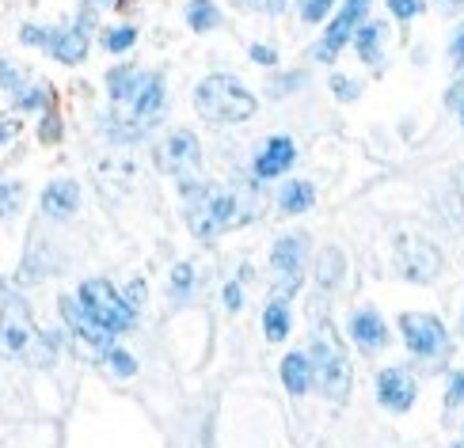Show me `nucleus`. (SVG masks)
Masks as SVG:
<instances>
[{
  "label": "nucleus",
  "mask_w": 464,
  "mask_h": 448,
  "mask_svg": "<svg viewBox=\"0 0 464 448\" xmlns=\"http://www.w3.org/2000/svg\"><path fill=\"white\" fill-rule=\"evenodd\" d=\"M313 202H316L313 183H289V186H282V198H278V205L285 213H304V209H313Z\"/></svg>",
  "instance_id": "21"
},
{
  "label": "nucleus",
  "mask_w": 464,
  "mask_h": 448,
  "mask_svg": "<svg viewBox=\"0 0 464 448\" xmlns=\"http://www.w3.org/2000/svg\"><path fill=\"white\" fill-rule=\"evenodd\" d=\"M107 361H111V368H114L119 377H133V373H138V361H133V357L126 354V349H111Z\"/></svg>",
  "instance_id": "27"
},
{
  "label": "nucleus",
  "mask_w": 464,
  "mask_h": 448,
  "mask_svg": "<svg viewBox=\"0 0 464 448\" xmlns=\"http://www.w3.org/2000/svg\"><path fill=\"white\" fill-rule=\"evenodd\" d=\"M396 259H400V270H403L408 281H434L438 270H441L438 247L430 240H422V236H403Z\"/></svg>",
  "instance_id": "10"
},
{
  "label": "nucleus",
  "mask_w": 464,
  "mask_h": 448,
  "mask_svg": "<svg viewBox=\"0 0 464 448\" xmlns=\"http://www.w3.org/2000/svg\"><path fill=\"white\" fill-rule=\"evenodd\" d=\"M76 205H81V186H76L72 179H57L43 194V209L50 213V217H72Z\"/></svg>",
  "instance_id": "17"
},
{
  "label": "nucleus",
  "mask_w": 464,
  "mask_h": 448,
  "mask_svg": "<svg viewBox=\"0 0 464 448\" xmlns=\"http://www.w3.org/2000/svg\"><path fill=\"white\" fill-rule=\"evenodd\" d=\"M24 205V186L19 183H0V221H8Z\"/></svg>",
  "instance_id": "24"
},
{
  "label": "nucleus",
  "mask_w": 464,
  "mask_h": 448,
  "mask_svg": "<svg viewBox=\"0 0 464 448\" xmlns=\"http://www.w3.org/2000/svg\"><path fill=\"white\" fill-rule=\"evenodd\" d=\"M0 88H8V91H19V88H24V76L15 72L12 62H0Z\"/></svg>",
  "instance_id": "32"
},
{
  "label": "nucleus",
  "mask_w": 464,
  "mask_h": 448,
  "mask_svg": "<svg viewBox=\"0 0 464 448\" xmlns=\"http://www.w3.org/2000/svg\"><path fill=\"white\" fill-rule=\"evenodd\" d=\"M446 406H464V373L453 377L450 392H446Z\"/></svg>",
  "instance_id": "34"
},
{
  "label": "nucleus",
  "mask_w": 464,
  "mask_h": 448,
  "mask_svg": "<svg viewBox=\"0 0 464 448\" xmlns=\"http://www.w3.org/2000/svg\"><path fill=\"white\" fill-rule=\"evenodd\" d=\"M377 396L389 411L403 415V411H411V403H415V380L403 373V368H384L377 377Z\"/></svg>",
  "instance_id": "13"
},
{
  "label": "nucleus",
  "mask_w": 464,
  "mask_h": 448,
  "mask_svg": "<svg viewBox=\"0 0 464 448\" xmlns=\"http://www.w3.org/2000/svg\"><path fill=\"white\" fill-rule=\"evenodd\" d=\"M218 24H221V12H218L214 0H190V5H187V27L195 34L214 31Z\"/></svg>",
  "instance_id": "20"
},
{
  "label": "nucleus",
  "mask_w": 464,
  "mask_h": 448,
  "mask_svg": "<svg viewBox=\"0 0 464 448\" xmlns=\"http://www.w3.org/2000/svg\"><path fill=\"white\" fill-rule=\"evenodd\" d=\"M202 164V148H198V138L190 129H176L171 138L157 148V167L164 175H176V179H183V186H190L195 179L190 175L198 171Z\"/></svg>",
  "instance_id": "7"
},
{
  "label": "nucleus",
  "mask_w": 464,
  "mask_h": 448,
  "mask_svg": "<svg viewBox=\"0 0 464 448\" xmlns=\"http://www.w3.org/2000/svg\"><path fill=\"white\" fill-rule=\"evenodd\" d=\"M133 43H138V31H133V27H114V31L103 38V46H107L111 53H122V50H130Z\"/></svg>",
  "instance_id": "25"
},
{
  "label": "nucleus",
  "mask_w": 464,
  "mask_h": 448,
  "mask_svg": "<svg viewBox=\"0 0 464 448\" xmlns=\"http://www.w3.org/2000/svg\"><path fill=\"white\" fill-rule=\"evenodd\" d=\"M464 5V0H446V8H460Z\"/></svg>",
  "instance_id": "41"
},
{
  "label": "nucleus",
  "mask_w": 464,
  "mask_h": 448,
  "mask_svg": "<svg viewBox=\"0 0 464 448\" xmlns=\"http://www.w3.org/2000/svg\"><path fill=\"white\" fill-rule=\"evenodd\" d=\"M244 8L251 12H263V15H282L285 12V0H240Z\"/></svg>",
  "instance_id": "30"
},
{
  "label": "nucleus",
  "mask_w": 464,
  "mask_h": 448,
  "mask_svg": "<svg viewBox=\"0 0 464 448\" xmlns=\"http://www.w3.org/2000/svg\"><path fill=\"white\" fill-rule=\"evenodd\" d=\"M19 43H24V46H50L53 43V31H46V27H24Z\"/></svg>",
  "instance_id": "29"
},
{
  "label": "nucleus",
  "mask_w": 464,
  "mask_h": 448,
  "mask_svg": "<svg viewBox=\"0 0 464 448\" xmlns=\"http://www.w3.org/2000/svg\"><path fill=\"white\" fill-rule=\"evenodd\" d=\"M251 57H256L259 65H275V62H278V53L270 50V46H251Z\"/></svg>",
  "instance_id": "37"
},
{
  "label": "nucleus",
  "mask_w": 464,
  "mask_h": 448,
  "mask_svg": "<svg viewBox=\"0 0 464 448\" xmlns=\"http://www.w3.org/2000/svg\"><path fill=\"white\" fill-rule=\"evenodd\" d=\"M316 278H320V285L324 289H332L339 278H343V255L335 247H327L324 255H320V266H316Z\"/></svg>",
  "instance_id": "23"
},
{
  "label": "nucleus",
  "mask_w": 464,
  "mask_h": 448,
  "mask_svg": "<svg viewBox=\"0 0 464 448\" xmlns=\"http://www.w3.org/2000/svg\"><path fill=\"white\" fill-rule=\"evenodd\" d=\"M15 133V122H0V141H8Z\"/></svg>",
  "instance_id": "40"
},
{
  "label": "nucleus",
  "mask_w": 464,
  "mask_h": 448,
  "mask_svg": "<svg viewBox=\"0 0 464 448\" xmlns=\"http://www.w3.org/2000/svg\"><path fill=\"white\" fill-rule=\"evenodd\" d=\"M141 297H145V281H133V289H130V304L138 308V304H141Z\"/></svg>",
  "instance_id": "39"
},
{
  "label": "nucleus",
  "mask_w": 464,
  "mask_h": 448,
  "mask_svg": "<svg viewBox=\"0 0 464 448\" xmlns=\"http://www.w3.org/2000/svg\"><path fill=\"white\" fill-rule=\"evenodd\" d=\"M62 316H65V323H69V330H72V338L81 342V346L88 349V354L107 357L111 349H114V330H107V327H103L100 319H95L81 300L62 297Z\"/></svg>",
  "instance_id": "6"
},
{
  "label": "nucleus",
  "mask_w": 464,
  "mask_h": 448,
  "mask_svg": "<svg viewBox=\"0 0 464 448\" xmlns=\"http://www.w3.org/2000/svg\"><path fill=\"white\" fill-rule=\"evenodd\" d=\"M313 357H304V354H289L282 361V384H285V392L289 396H304L308 387H313Z\"/></svg>",
  "instance_id": "18"
},
{
  "label": "nucleus",
  "mask_w": 464,
  "mask_h": 448,
  "mask_svg": "<svg viewBox=\"0 0 464 448\" xmlns=\"http://www.w3.org/2000/svg\"><path fill=\"white\" fill-rule=\"evenodd\" d=\"M81 304H84L107 330H114V335H119V330H126V327H133V304L122 300L119 293H114V285L103 281V278L81 285Z\"/></svg>",
  "instance_id": "5"
},
{
  "label": "nucleus",
  "mask_w": 464,
  "mask_h": 448,
  "mask_svg": "<svg viewBox=\"0 0 464 448\" xmlns=\"http://www.w3.org/2000/svg\"><path fill=\"white\" fill-rule=\"evenodd\" d=\"M381 43H384V24H365V27H358V34H354L358 57H362L365 65H377V62H381Z\"/></svg>",
  "instance_id": "19"
},
{
  "label": "nucleus",
  "mask_w": 464,
  "mask_h": 448,
  "mask_svg": "<svg viewBox=\"0 0 464 448\" xmlns=\"http://www.w3.org/2000/svg\"><path fill=\"white\" fill-rule=\"evenodd\" d=\"M31 342H34L31 311L19 297H8L0 304V357H24Z\"/></svg>",
  "instance_id": "8"
},
{
  "label": "nucleus",
  "mask_w": 464,
  "mask_h": 448,
  "mask_svg": "<svg viewBox=\"0 0 464 448\" xmlns=\"http://www.w3.org/2000/svg\"><path fill=\"white\" fill-rule=\"evenodd\" d=\"M389 8L396 19H415L422 12V0H389Z\"/></svg>",
  "instance_id": "31"
},
{
  "label": "nucleus",
  "mask_w": 464,
  "mask_h": 448,
  "mask_svg": "<svg viewBox=\"0 0 464 448\" xmlns=\"http://www.w3.org/2000/svg\"><path fill=\"white\" fill-rule=\"evenodd\" d=\"M297 160V148L289 138H270L266 148L259 152V160H256V175L259 179H278L282 171H289V164Z\"/></svg>",
  "instance_id": "14"
},
{
  "label": "nucleus",
  "mask_w": 464,
  "mask_h": 448,
  "mask_svg": "<svg viewBox=\"0 0 464 448\" xmlns=\"http://www.w3.org/2000/svg\"><path fill=\"white\" fill-rule=\"evenodd\" d=\"M88 5H111V0H88Z\"/></svg>",
  "instance_id": "42"
},
{
  "label": "nucleus",
  "mask_w": 464,
  "mask_h": 448,
  "mask_svg": "<svg viewBox=\"0 0 464 448\" xmlns=\"http://www.w3.org/2000/svg\"><path fill=\"white\" fill-rule=\"evenodd\" d=\"M50 53L65 65H81L88 57V27L81 24V27H69V31H53Z\"/></svg>",
  "instance_id": "16"
},
{
  "label": "nucleus",
  "mask_w": 464,
  "mask_h": 448,
  "mask_svg": "<svg viewBox=\"0 0 464 448\" xmlns=\"http://www.w3.org/2000/svg\"><path fill=\"white\" fill-rule=\"evenodd\" d=\"M225 304L228 308H240V285H228L225 289Z\"/></svg>",
  "instance_id": "38"
},
{
  "label": "nucleus",
  "mask_w": 464,
  "mask_h": 448,
  "mask_svg": "<svg viewBox=\"0 0 464 448\" xmlns=\"http://www.w3.org/2000/svg\"><path fill=\"white\" fill-rule=\"evenodd\" d=\"M351 338L362 349H381V346H389V327H384V319L377 316L373 308H365L351 319Z\"/></svg>",
  "instance_id": "15"
},
{
  "label": "nucleus",
  "mask_w": 464,
  "mask_h": 448,
  "mask_svg": "<svg viewBox=\"0 0 464 448\" xmlns=\"http://www.w3.org/2000/svg\"><path fill=\"white\" fill-rule=\"evenodd\" d=\"M446 103H450L453 110H460V122H464V81L450 88V95H446Z\"/></svg>",
  "instance_id": "35"
},
{
  "label": "nucleus",
  "mask_w": 464,
  "mask_h": 448,
  "mask_svg": "<svg viewBox=\"0 0 464 448\" xmlns=\"http://www.w3.org/2000/svg\"><path fill=\"white\" fill-rule=\"evenodd\" d=\"M308 357H313V373H316V380H320L327 399L343 403L346 396H351V365H346V354L332 342L327 330L313 342V354H308Z\"/></svg>",
  "instance_id": "4"
},
{
  "label": "nucleus",
  "mask_w": 464,
  "mask_h": 448,
  "mask_svg": "<svg viewBox=\"0 0 464 448\" xmlns=\"http://www.w3.org/2000/svg\"><path fill=\"white\" fill-rule=\"evenodd\" d=\"M256 95H251L237 76L228 72H214L206 76L195 91V110L202 114L206 122L214 126H237V122H247L251 114H256Z\"/></svg>",
  "instance_id": "3"
},
{
  "label": "nucleus",
  "mask_w": 464,
  "mask_h": 448,
  "mask_svg": "<svg viewBox=\"0 0 464 448\" xmlns=\"http://www.w3.org/2000/svg\"><path fill=\"white\" fill-rule=\"evenodd\" d=\"M400 327H403V338H408V349L419 357H434L446 349V327L434 316H427V311H403Z\"/></svg>",
  "instance_id": "9"
},
{
  "label": "nucleus",
  "mask_w": 464,
  "mask_h": 448,
  "mask_svg": "<svg viewBox=\"0 0 464 448\" xmlns=\"http://www.w3.org/2000/svg\"><path fill=\"white\" fill-rule=\"evenodd\" d=\"M304 236H282L275 243V251H270V262H275L278 270V293L289 297V293H297V285H301V262H304Z\"/></svg>",
  "instance_id": "12"
},
{
  "label": "nucleus",
  "mask_w": 464,
  "mask_h": 448,
  "mask_svg": "<svg viewBox=\"0 0 464 448\" xmlns=\"http://www.w3.org/2000/svg\"><path fill=\"white\" fill-rule=\"evenodd\" d=\"M332 5L335 0H308V5H301V19L304 24H320V19L332 12Z\"/></svg>",
  "instance_id": "28"
},
{
  "label": "nucleus",
  "mask_w": 464,
  "mask_h": 448,
  "mask_svg": "<svg viewBox=\"0 0 464 448\" xmlns=\"http://www.w3.org/2000/svg\"><path fill=\"white\" fill-rule=\"evenodd\" d=\"M332 91L339 95V100H358V84L351 81V76H332Z\"/></svg>",
  "instance_id": "33"
},
{
  "label": "nucleus",
  "mask_w": 464,
  "mask_h": 448,
  "mask_svg": "<svg viewBox=\"0 0 464 448\" xmlns=\"http://www.w3.org/2000/svg\"><path fill=\"white\" fill-rule=\"evenodd\" d=\"M450 57H453V65H457V69H464V27H460V31H457V38H453Z\"/></svg>",
  "instance_id": "36"
},
{
  "label": "nucleus",
  "mask_w": 464,
  "mask_h": 448,
  "mask_svg": "<svg viewBox=\"0 0 464 448\" xmlns=\"http://www.w3.org/2000/svg\"><path fill=\"white\" fill-rule=\"evenodd\" d=\"M301 5H308V0H301Z\"/></svg>",
  "instance_id": "43"
},
{
  "label": "nucleus",
  "mask_w": 464,
  "mask_h": 448,
  "mask_svg": "<svg viewBox=\"0 0 464 448\" xmlns=\"http://www.w3.org/2000/svg\"><path fill=\"white\" fill-rule=\"evenodd\" d=\"M183 198H187V224L198 240H214L221 232L251 221V213H256V205H247L240 190H225V186L190 183L183 186Z\"/></svg>",
  "instance_id": "1"
},
{
  "label": "nucleus",
  "mask_w": 464,
  "mask_h": 448,
  "mask_svg": "<svg viewBox=\"0 0 464 448\" xmlns=\"http://www.w3.org/2000/svg\"><path fill=\"white\" fill-rule=\"evenodd\" d=\"M370 12V0H346L343 5V12L335 15V24L327 27V34H324V43L316 46V57L320 62H332V57L351 43V34H358V24H362V15Z\"/></svg>",
  "instance_id": "11"
},
{
  "label": "nucleus",
  "mask_w": 464,
  "mask_h": 448,
  "mask_svg": "<svg viewBox=\"0 0 464 448\" xmlns=\"http://www.w3.org/2000/svg\"><path fill=\"white\" fill-rule=\"evenodd\" d=\"M164 114V76L160 72H141L138 88L122 100H114V110H111V133L119 141H138L145 133L160 122Z\"/></svg>",
  "instance_id": "2"
},
{
  "label": "nucleus",
  "mask_w": 464,
  "mask_h": 448,
  "mask_svg": "<svg viewBox=\"0 0 464 448\" xmlns=\"http://www.w3.org/2000/svg\"><path fill=\"white\" fill-rule=\"evenodd\" d=\"M263 330H266V338H270V342H282V338L289 335V308H285L282 297L263 311Z\"/></svg>",
  "instance_id": "22"
},
{
  "label": "nucleus",
  "mask_w": 464,
  "mask_h": 448,
  "mask_svg": "<svg viewBox=\"0 0 464 448\" xmlns=\"http://www.w3.org/2000/svg\"><path fill=\"white\" fill-rule=\"evenodd\" d=\"M190 285H195V270H190L187 262H179L176 270H171V293L183 297V293H190Z\"/></svg>",
  "instance_id": "26"
}]
</instances>
